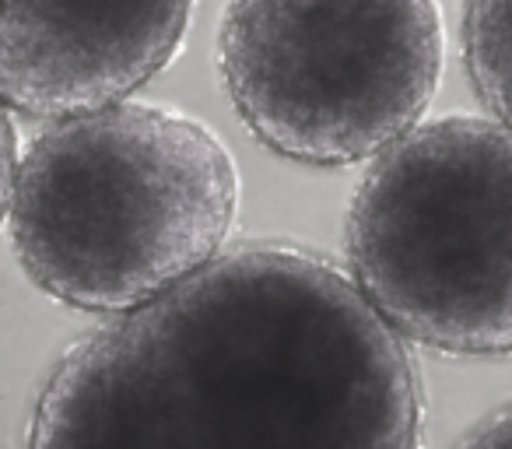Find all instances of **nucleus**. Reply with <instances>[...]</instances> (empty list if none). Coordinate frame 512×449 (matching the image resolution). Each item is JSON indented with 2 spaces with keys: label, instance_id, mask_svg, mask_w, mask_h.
Instances as JSON below:
<instances>
[{
  "label": "nucleus",
  "instance_id": "2",
  "mask_svg": "<svg viewBox=\"0 0 512 449\" xmlns=\"http://www.w3.org/2000/svg\"><path fill=\"white\" fill-rule=\"evenodd\" d=\"M235 211L239 172L214 130L116 102L32 137L8 225L32 285L64 306L123 316L214 264Z\"/></svg>",
  "mask_w": 512,
  "mask_h": 449
},
{
  "label": "nucleus",
  "instance_id": "8",
  "mask_svg": "<svg viewBox=\"0 0 512 449\" xmlns=\"http://www.w3.org/2000/svg\"><path fill=\"white\" fill-rule=\"evenodd\" d=\"M15 169H18V141H15V127H11L8 106L0 102V221L8 218L11 186H15Z\"/></svg>",
  "mask_w": 512,
  "mask_h": 449
},
{
  "label": "nucleus",
  "instance_id": "3",
  "mask_svg": "<svg viewBox=\"0 0 512 449\" xmlns=\"http://www.w3.org/2000/svg\"><path fill=\"white\" fill-rule=\"evenodd\" d=\"M348 278L404 344L512 351V130L421 120L372 158L344 225Z\"/></svg>",
  "mask_w": 512,
  "mask_h": 449
},
{
  "label": "nucleus",
  "instance_id": "5",
  "mask_svg": "<svg viewBox=\"0 0 512 449\" xmlns=\"http://www.w3.org/2000/svg\"><path fill=\"white\" fill-rule=\"evenodd\" d=\"M197 0H0V102L67 120L127 102L169 67Z\"/></svg>",
  "mask_w": 512,
  "mask_h": 449
},
{
  "label": "nucleus",
  "instance_id": "6",
  "mask_svg": "<svg viewBox=\"0 0 512 449\" xmlns=\"http://www.w3.org/2000/svg\"><path fill=\"white\" fill-rule=\"evenodd\" d=\"M463 57L491 120L512 130V0H467Z\"/></svg>",
  "mask_w": 512,
  "mask_h": 449
},
{
  "label": "nucleus",
  "instance_id": "4",
  "mask_svg": "<svg viewBox=\"0 0 512 449\" xmlns=\"http://www.w3.org/2000/svg\"><path fill=\"white\" fill-rule=\"evenodd\" d=\"M442 64L435 0H228L218 29L221 81L249 134L323 169L411 134Z\"/></svg>",
  "mask_w": 512,
  "mask_h": 449
},
{
  "label": "nucleus",
  "instance_id": "7",
  "mask_svg": "<svg viewBox=\"0 0 512 449\" xmlns=\"http://www.w3.org/2000/svg\"><path fill=\"white\" fill-rule=\"evenodd\" d=\"M453 449H512V404L481 418Z\"/></svg>",
  "mask_w": 512,
  "mask_h": 449
},
{
  "label": "nucleus",
  "instance_id": "1",
  "mask_svg": "<svg viewBox=\"0 0 512 449\" xmlns=\"http://www.w3.org/2000/svg\"><path fill=\"white\" fill-rule=\"evenodd\" d=\"M29 449H421V379L341 267L242 243L74 344Z\"/></svg>",
  "mask_w": 512,
  "mask_h": 449
}]
</instances>
